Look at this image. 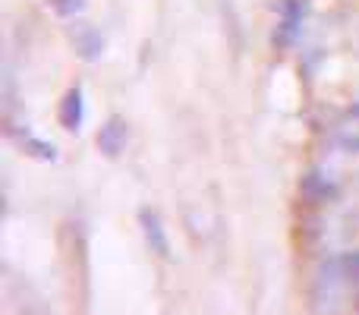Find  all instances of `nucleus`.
<instances>
[{"label": "nucleus", "mask_w": 359, "mask_h": 315, "mask_svg": "<svg viewBox=\"0 0 359 315\" xmlns=\"http://www.w3.org/2000/svg\"><path fill=\"white\" fill-rule=\"evenodd\" d=\"M73 44H76L82 60H98L101 51H104V35H101L95 25H86V29H79L73 35Z\"/></svg>", "instance_id": "nucleus-2"}, {"label": "nucleus", "mask_w": 359, "mask_h": 315, "mask_svg": "<svg viewBox=\"0 0 359 315\" xmlns=\"http://www.w3.org/2000/svg\"><path fill=\"white\" fill-rule=\"evenodd\" d=\"M98 149H101V155H107V158H117L120 152H123V145H126V123L123 120H107L104 126L98 130Z\"/></svg>", "instance_id": "nucleus-1"}, {"label": "nucleus", "mask_w": 359, "mask_h": 315, "mask_svg": "<svg viewBox=\"0 0 359 315\" xmlns=\"http://www.w3.org/2000/svg\"><path fill=\"white\" fill-rule=\"evenodd\" d=\"M142 230H145V240L151 243V249H155L158 255H168V240H164V227H161V217H158V211L151 208H142Z\"/></svg>", "instance_id": "nucleus-3"}, {"label": "nucleus", "mask_w": 359, "mask_h": 315, "mask_svg": "<svg viewBox=\"0 0 359 315\" xmlns=\"http://www.w3.org/2000/svg\"><path fill=\"white\" fill-rule=\"evenodd\" d=\"M350 117H359V105H353V107H350Z\"/></svg>", "instance_id": "nucleus-10"}, {"label": "nucleus", "mask_w": 359, "mask_h": 315, "mask_svg": "<svg viewBox=\"0 0 359 315\" xmlns=\"http://www.w3.org/2000/svg\"><path fill=\"white\" fill-rule=\"evenodd\" d=\"M341 142H344V149H350V152H359V136H344Z\"/></svg>", "instance_id": "nucleus-9"}, {"label": "nucleus", "mask_w": 359, "mask_h": 315, "mask_svg": "<svg viewBox=\"0 0 359 315\" xmlns=\"http://www.w3.org/2000/svg\"><path fill=\"white\" fill-rule=\"evenodd\" d=\"M82 92L79 88H69L67 92V98H63V107H60V120H63V126H67L69 133H79V126H82Z\"/></svg>", "instance_id": "nucleus-4"}, {"label": "nucleus", "mask_w": 359, "mask_h": 315, "mask_svg": "<svg viewBox=\"0 0 359 315\" xmlns=\"http://www.w3.org/2000/svg\"><path fill=\"white\" fill-rule=\"evenodd\" d=\"M29 149H32V155H35V158H54V145H50V142H38V139H32V142H29Z\"/></svg>", "instance_id": "nucleus-7"}, {"label": "nucleus", "mask_w": 359, "mask_h": 315, "mask_svg": "<svg viewBox=\"0 0 359 315\" xmlns=\"http://www.w3.org/2000/svg\"><path fill=\"white\" fill-rule=\"evenodd\" d=\"M344 274H347V278H359V253L344 259Z\"/></svg>", "instance_id": "nucleus-8"}, {"label": "nucleus", "mask_w": 359, "mask_h": 315, "mask_svg": "<svg viewBox=\"0 0 359 315\" xmlns=\"http://www.w3.org/2000/svg\"><path fill=\"white\" fill-rule=\"evenodd\" d=\"M82 6H86V0H54V13L57 16H63V19L76 16Z\"/></svg>", "instance_id": "nucleus-6"}, {"label": "nucleus", "mask_w": 359, "mask_h": 315, "mask_svg": "<svg viewBox=\"0 0 359 315\" xmlns=\"http://www.w3.org/2000/svg\"><path fill=\"white\" fill-rule=\"evenodd\" d=\"M297 32H299V6L287 4V13L278 25V48H290V41L297 38Z\"/></svg>", "instance_id": "nucleus-5"}]
</instances>
